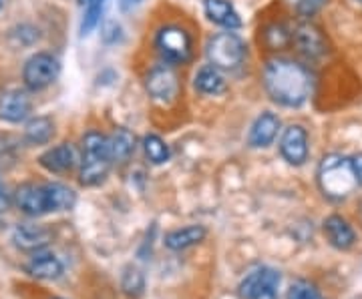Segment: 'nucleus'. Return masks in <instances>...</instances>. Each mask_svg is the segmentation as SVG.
<instances>
[{
    "instance_id": "obj_2",
    "label": "nucleus",
    "mask_w": 362,
    "mask_h": 299,
    "mask_svg": "<svg viewBox=\"0 0 362 299\" xmlns=\"http://www.w3.org/2000/svg\"><path fill=\"white\" fill-rule=\"evenodd\" d=\"M318 185L332 201H342L358 187L352 159L342 155L324 157L318 167Z\"/></svg>"
},
{
    "instance_id": "obj_27",
    "label": "nucleus",
    "mask_w": 362,
    "mask_h": 299,
    "mask_svg": "<svg viewBox=\"0 0 362 299\" xmlns=\"http://www.w3.org/2000/svg\"><path fill=\"white\" fill-rule=\"evenodd\" d=\"M288 299H324L322 293L318 291V287L312 286L310 281L300 279L296 283H292L288 289Z\"/></svg>"
},
{
    "instance_id": "obj_21",
    "label": "nucleus",
    "mask_w": 362,
    "mask_h": 299,
    "mask_svg": "<svg viewBox=\"0 0 362 299\" xmlns=\"http://www.w3.org/2000/svg\"><path fill=\"white\" fill-rule=\"evenodd\" d=\"M109 147H111V157L113 163H123L131 157V153L135 151V135L127 129H115L113 135L109 137Z\"/></svg>"
},
{
    "instance_id": "obj_12",
    "label": "nucleus",
    "mask_w": 362,
    "mask_h": 299,
    "mask_svg": "<svg viewBox=\"0 0 362 299\" xmlns=\"http://www.w3.org/2000/svg\"><path fill=\"white\" fill-rule=\"evenodd\" d=\"M33 111V101L25 91H8L0 97V118L6 123H21Z\"/></svg>"
},
{
    "instance_id": "obj_32",
    "label": "nucleus",
    "mask_w": 362,
    "mask_h": 299,
    "mask_svg": "<svg viewBox=\"0 0 362 299\" xmlns=\"http://www.w3.org/2000/svg\"><path fill=\"white\" fill-rule=\"evenodd\" d=\"M135 2H139V0H121V6H123V8L127 11V8H129V6H133Z\"/></svg>"
},
{
    "instance_id": "obj_7",
    "label": "nucleus",
    "mask_w": 362,
    "mask_h": 299,
    "mask_svg": "<svg viewBox=\"0 0 362 299\" xmlns=\"http://www.w3.org/2000/svg\"><path fill=\"white\" fill-rule=\"evenodd\" d=\"M145 89L153 101L169 104L175 101L180 92V78L171 65H157L149 71V75L145 78Z\"/></svg>"
},
{
    "instance_id": "obj_20",
    "label": "nucleus",
    "mask_w": 362,
    "mask_h": 299,
    "mask_svg": "<svg viewBox=\"0 0 362 299\" xmlns=\"http://www.w3.org/2000/svg\"><path fill=\"white\" fill-rule=\"evenodd\" d=\"M195 89L202 94H221L228 89L226 78L221 75L220 68H216L214 65L202 66L195 75Z\"/></svg>"
},
{
    "instance_id": "obj_9",
    "label": "nucleus",
    "mask_w": 362,
    "mask_h": 299,
    "mask_svg": "<svg viewBox=\"0 0 362 299\" xmlns=\"http://www.w3.org/2000/svg\"><path fill=\"white\" fill-rule=\"evenodd\" d=\"M14 201L18 209L26 215H45L51 211V197H49V187L47 185H35V183H25L16 189Z\"/></svg>"
},
{
    "instance_id": "obj_3",
    "label": "nucleus",
    "mask_w": 362,
    "mask_h": 299,
    "mask_svg": "<svg viewBox=\"0 0 362 299\" xmlns=\"http://www.w3.org/2000/svg\"><path fill=\"white\" fill-rule=\"evenodd\" d=\"M113 157L109 147V137L97 130H90L83 137V165H81V183L95 187L105 181L111 169Z\"/></svg>"
},
{
    "instance_id": "obj_29",
    "label": "nucleus",
    "mask_w": 362,
    "mask_h": 299,
    "mask_svg": "<svg viewBox=\"0 0 362 299\" xmlns=\"http://www.w3.org/2000/svg\"><path fill=\"white\" fill-rule=\"evenodd\" d=\"M324 2L326 0H298V13L302 16H312L322 8Z\"/></svg>"
},
{
    "instance_id": "obj_5",
    "label": "nucleus",
    "mask_w": 362,
    "mask_h": 299,
    "mask_svg": "<svg viewBox=\"0 0 362 299\" xmlns=\"http://www.w3.org/2000/svg\"><path fill=\"white\" fill-rule=\"evenodd\" d=\"M206 52L209 65H214L220 71H233L244 63L246 44L238 35H233L232 30H226L209 39Z\"/></svg>"
},
{
    "instance_id": "obj_35",
    "label": "nucleus",
    "mask_w": 362,
    "mask_h": 299,
    "mask_svg": "<svg viewBox=\"0 0 362 299\" xmlns=\"http://www.w3.org/2000/svg\"><path fill=\"white\" fill-rule=\"evenodd\" d=\"M361 2H362V0H361Z\"/></svg>"
},
{
    "instance_id": "obj_16",
    "label": "nucleus",
    "mask_w": 362,
    "mask_h": 299,
    "mask_svg": "<svg viewBox=\"0 0 362 299\" xmlns=\"http://www.w3.org/2000/svg\"><path fill=\"white\" fill-rule=\"evenodd\" d=\"M204 8L211 23L223 26L228 30H235L242 26L240 13L235 11V6L230 0H204Z\"/></svg>"
},
{
    "instance_id": "obj_18",
    "label": "nucleus",
    "mask_w": 362,
    "mask_h": 299,
    "mask_svg": "<svg viewBox=\"0 0 362 299\" xmlns=\"http://www.w3.org/2000/svg\"><path fill=\"white\" fill-rule=\"evenodd\" d=\"M206 227H202V225H187V227H181L175 231H169L163 243L171 251H181V249H187L199 243L206 237Z\"/></svg>"
},
{
    "instance_id": "obj_11",
    "label": "nucleus",
    "mask_w": 362,
    "mask_h": 299,
    "mask_svg": "<svg viewBox=\"0 0 362 299\" xmlns=\"http://www.w3.org/2000/svg\"><path fill=\"white\" fill-rule=\"evenodd\" d=\"M280 153L290 165H302L308 159V135L300 125H290L280 139Z\"/></svg>"
},
{
    "instance_id": "obj_23",
    "label": "nucleus",
    "mask_w": 362,
    "mask_h": 299,
    "mask_svg": "<svg viewBox=\"0 0 362 299\" xmlns=\"http://www.w3.org/2000/svg\"><path fill=\"white\" fill-rule=\"evenodd\" d=\"M49 187V197H51V211H69L75 207L77 195L71 187L63 183H47Z\"/></svg>"
},
{
    "instance_id": "obj_28",
    "label": "nucleus",
    "mask_w": 362,
    "mask_h": 299,
    "mask_svg": "<svg viewBox=\"0 0 362 299\" xmlns=\"http://www.w3.org/2000/svg\"><path fill=\"white\" fill-rule=\"evenodd\" d=\"M145 287V279H143V274L135 267H129L125 275H123V289L129 293V295H139Z\"/></svg>"
},
{
    "instance_id": "obj_13",
    "label": "nucleus",
    "mask_w": 362,
    "mask_h": 299,
    "mask_svg": "<svg viewBox=\"0 0 362 299\" xmlns=\"http://www.w3.org/2000/svg\"><path fill=\"white\" fill-rule=\"evenodd\" d=\"M77 149L71 143H63L49 149L47 153H42L39 163L51 173H66L77 165Z\"/></svg>"
},
{
    "instance_id": "obj_34",
    "label": "nucleus",
    "mask_w": 362,
    "mask_h": 299,
    "mask_svg": "<svg viewBox=\"0 0 362 299\" xmlns=\"http://www.w3.org/2000/svg\"><path fill=\"white\" fill-rule=\"evenodd\" d=\"M2 6H4V0H0V11H2Z\"/></svg>"
},
{
    "instance_id": "obj_30",
    "label": "nucleus",
    "mask_w": 362,
    "mask_h": 299,
    "mask_svg": "<svg viewBox=\"0 0 362 299\" xmlns=\"http://www.w3.org/2000/svg\"><path fill=\"white\" fill-rule=\"evenodd\" d=\"M352 167H354V173H356L358 185H362V153L352 157Z\"/></svg>"
},
{
    "instance_id": "obj_6",
    "label": "nucleus",
    "mask_w": 362,
    "mask_h": 299,
    "mask_svg": "<svg viewBox=\"0 0 362 299\" xmlns=\"http://www.w3.org/2000/svg\"><path fill=\"white\" fill-rule=\"evenodd\" d=\"M59 73H61V65L52 54L37 52L25 63L23 78H25V85L30 91H42L57 80Z\"/></svg>"
},
{
    "instance_id": "obj_4",
    "label": "nucleus",
    "mask_w": 362,
    "mask_h": 299,
    "mask_svg": "<svg viewBox=\"0 0 362 299\" xmlns=\"http://www.w3.org/2000/svg\"><path fill=\"white\" fill-rule=\"evenodd\" d=\"M156 49L168 65H185L192 61L194 42L185 28L168 25L156 35Z\"/></svg>"
},
{
    "instance_id": "obj_25",
    "label": "nucleus",
    "mask_w": 362,
    "mask_h": 299,
    "mask_svg": "<svg viewBox=\"0 0 362 299\" xmlns=\"http://www.w3.org/2000/svg\"><path fill=\"white\" fill-rule=\"evenodd\" d=\"M264 42L268 44L272 51H280L292 42V32H288L284 25H272L264 32Z\"/></svg>"
},
{
    "instance_id": "obj_19",
    "label": "nucleus",
    "mask_w": 362,
    "mask_h": 299,
    "mask_svg": "<svg viewBox=\"0 0 362 299\" xmlns=\"http://www.w3.org/2000/svg\"><path fill=\"white\" fill-rule=\"evenodd\" d=\"M28 274L37 279H57L63 275V263L57 260L52 253H42L37 251L35 257L28 263Z\"/></svg>"
},
{
    "instance_id": "obj_17",
    "label": "nucleus",
    "mask_w": 362,
    "mask_h": 299,
    "mask_svg": "<svg viewBox=\"0 0 362 299\" xmlns=\"http://www.w3.org/2000/svg\"><path fill=\"white\" fill-rule=\"evenodd\" d=\"M324 233L328 237L330 245L337 249H342L346 251L354 245L356 241V235H354V229L350 227L346 219H342L340 215H330L326 221H324Z\"/></svg>"
},
{
    "instance_id": "obj_10",
    "label": "nucleus",
    "mask_w": 362,
    "mask_h": 299,
    "mask_svg": "<svg viewBox=\"0 0 362 299\" xmlns=\"http://www.w3.org/2000/svg\"><path fill=\"white\" fill-rule=\"evenodd\" d=\"M292 42L308 59H320L328 52V42L324 39L322 30L312 23H300L292 32Z\"/></svg>"
},
{
    "instance_id": "obj_1",
    "label": "nucleus",
    "mask_w": 362,
    "mask_h": 299,
    "mask_svg": "<svg viewBox=\"0 0 362 299\" xmlns=\"http://www.w3.org/2000/svg\"><path fill=\"white\" fill-rule=\"evenodd\" d=\"M264 87L274 103L300 106L310 97V71L290 59H272L264 66Z\"/></svg>"
},
{
    "instance_id": "obj_22",
    "label": "nucleus",
    "mask_w": 362,
    "mask_h": 299,
    "mask_svg": "<svg viewBox=\"0 0 362 299\" xmlns=\"http://www.w3.org/2000/svg\"><path fill=\"white\" fill-rule=\"evenodd\" d=\"M54 135V123L49 117H35L26 123L25 137L28 143L47 145Z\"/></svg>"
},
{
    "instance_id": "obj_31",
    "label": "nucleus",
    "mask_w": 362,
    "mask_h": 299,
    "mask_svg": "<svg viewBox=\"0 0 362 299\" xmlns=\"http://www.w3.org/2000/svg\"><path fill=\"white\" fill-rule=\"evenodd\" d=\"M11 205V201H8V195H6V191L2 189V185H0V213L2 211H6Z\"/></svg>"
},
{
    "instance_id": "obj_33",
    "label": "nucleus",
    "mask_w": 362,
    "mask_h": 299,
    "mask_svg": "<svg viewBox=\"0 0 362 299\" xmlns=\"http://www.w3.org/2000/svg\"><path fill=\"white\" fill-rule=\"evenodd\" d=\"M78 4H81V6H87V4H89V0H78Z\"/></svg>"
},
{
    "instance_id": "obj_26",
    "label": "nucleus",
    "mask_w": 362,
    "mask_h": 299,
    "mask_svg": "<svg viewBox=\"0 0 362 299\" xmlns=\"http://www.w3.org/2000/svg\"><path fill=\"white\" fill-rule=\"evenodd\" d=\"M103 6L105 0H89L87 11H85V18H83V25H81V32L83 35H89L90 30L99 25L101 14H103Z\"/></svg>"
},
{
    "instance_id": "obj_15",
    "label": "nucleus",
    "mask_w": 362,
    "mask_h": 299,
    "mask_svg": "<svg viewBox=\"0 0 362 299\" xmlns=\"http://www.w3.org/2000/svg\"><path fill=\"white\" fill-rule=\"evenodd\" d=\"M14 243L16 248L23 251H40L49 243L51 239V231L40 227V225H33V223H21L14 229Z\"/></svg>"
},
{
    "instance_id": "obj_8",
    "label": "nucleus",
    "mask_w": 362,
    "mask_h": 299,
    "mask_svg": "<svg viewBox=\"0 0 362 299\" xmlns=\"http://www.w3.org/2000/svg\"><path fill=\"white\" fill-rule=\"evenodd\" d=\"M280 274L272 267H259L247 275L240 283V298L242 299H278Z\"/></svg>"
},
{
    "instance_id": "obj_24",
    "label": "nucleus",
    "mask_w": 362,
    "mask_h": 299,
    "mask_svg": "<svg viewBox=\"0 0 362 299\" xmlns=\"http://www.w3.org/2000/svg\"><path fill=\"white\" fill-rule=\"evenodd\" d=\"M143 151L153 165H163L169 161V147L159 135H147L143 139Z\"/></svg>"
},
{
    "instance_id": "obj_14",
    "label": "nucleus",
    "mask_w": 362,
    "mask_h": 299,
    "mask_svg": "<svg viewBox=\"0 0 362 299\" xmlns=\"http://www.w3.org/2000/svg\"><path fill=\"white\" fill-rule=\"evenodd\" d=\"M280 130V118L276 117L274 113H262L256 123L252 125L250 129V137H247V143L254 149H264V147H270L276 139Z\"/></svg>"
}]
</instances>
